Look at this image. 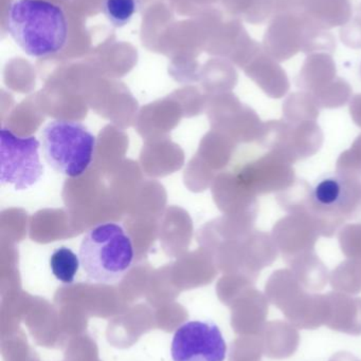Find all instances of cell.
Instances as JSON below:
<instances>
[{
  "instance_id": "cell-1",
  "label": "cell",
  "mask_w": 361,
  "mask_h": 361,
  "mask_svg": "<svg viewBox=\"0 0 361 361\" xmlns=\"http://www.w3.org/2000/svg\"><path fill=\"white\" fill-rule=\"evenodd\" d=\"M6 29L21 50L32 57H48L67 44L68 21L61 6L46 0H14Z\"/></svg>"
},
{
  "instance_id": "cell-2",
  "label": "cell",
  "mask_w": 361,
  "mask_h": 361,
  "mask_svg": "<svg viewBox=\"0 0 361 361\" xmlns=\"http://www.w3.org/2000/svg\"><path fill=\"white\" fill-rule=\"evenodd\" d=\"M80 259L89 281L118 283L131 271L135 261L133 240L122 225L101 223L83 238Z\"/></svg>"
},
{
  "instance_id": "cell-3",
  "label": "cell",
  "mask_w": 361,
  "mask_h": 361,
  "mask_svg": "<svg viewBox=\"0 0 361 361\" xmlns=\"http://www.w3.org/2000/svg\"><path fill=\"white\" fill-rule=\"evenodd\" d=\"M42 152L47 163L61 175L80 178L95 159L97 139L84 124L55 120L42 131Z\"/></svg>"
},
{
  "instance_id": "cell-4",
  "label": "cell",
  "mask_w": 361,
  "mask_h": 361,
  "mask_svg": "<svg viewBox=\"0 0 361 361\" xmlns=\"http://www.w3.org/2000/svg\"><path fill=\"white\" fill-rule=\"evenodd\" d=\"M44 173L40 142L35 137H21L10 129L0 130V182L16 190L35 185Z\"/></svg>"
},
{
  "instance_id": "cell-5",
  "label": "cell",
  "mask_w": 361,
  "mask_h": 361,
  "mask_svg": "<svg viewBox=\"0 0 361 361\" xmlns=\"http://www.w3.org/2000/svg\"><path fill=\"white\" fill-rule=\"evenodd\" d=\"M227 343L220 326L212 320H190L174 333L173 361H225Z\"/></svg>"
},
{
  "instance_id": "cell-6",
  "label": "cell",
  "mask_w": 361,
  "mask_h": 361,
  "mask_svg": "<svg viewBox=\"0 0 361 361\" xmlns=\"http://www.w3.org/2000/svg\"><path fill=\"white\" fill-rule=\"evenodd\" d=\"M350 192L347 183L337 176H331L316 183L312 190V202L320 210L335 212L348 205Z\"/></svg>"
},
{
  "instance_id": "cell-7",
  "label": "cell",
  "mask_w": 361,
  "mask_h": 361,
  "mask_svg": "<svg viewBox=\"0 0 361 361\" xmlns=\"http://www.w3.org/2000/svg\"><path fill=\"white\" fill-rule=\"evenodd\" d=\"M49 263L53 276L64 284L73 283L82 265L80 257L66 246L57 248L51 255Z\"/></svg>"
},
{
  "instance_id": "cell-8",
  "label": "cell",
  "mask_w": 361,
  "mask_h": 361,
  "mask_svg": "<svg viewBox=\"0 0 361 361\" xmlns=\"http://www.w3.org/2000/svg\"><path fill=\"white\" fill-rule=\"evenodd\" d=\"M140 8V0H103L102 11L114 27L129 25Z\"/></svg>"
}]
</instances>
